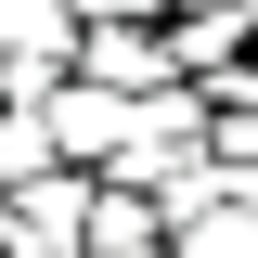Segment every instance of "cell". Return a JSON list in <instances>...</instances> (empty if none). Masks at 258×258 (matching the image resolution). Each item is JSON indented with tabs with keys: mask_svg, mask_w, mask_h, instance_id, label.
Masks as SVG:
<instances>
[{
	"mask_svg": "<svg viewBox=\"0 0 258 258\" xmlns=\"http://www.w3.org/2000/svg\"><path fill=\"white\" fill-rule=\"evenodd\" d=\"M207 129H220V103L194 91V78H168V91H142V103H129V129H116V155H103V181H129V194H155L168 168H194V155H207Z\"/></svg>",
	"mask_w": 258,
	"mask_h": 258,
	"instance_id": "cell-1",
	"label": "cell"
},
{
	"mask_svg": "<svg viewBox=\"0 0 258 258\" xmlns=\"http://www.w3.org/2000/svg\"><path fill=\"white\" fill-rule=\"evenodd\" d=\"M91 194H103V168H26V181H0V258H78L91 245Z\"/></svg>",
	"mask_w": 258,
	"mask_h": 258,
	"instance_id": "cell-2",
	"label": "cell"
},
{
	"mask_svg": "<svg viewBox=\"0 0 258 258\" xmlns=\"http://www.w3.org/2000/svg\"><path fill=\"white\" fill-rule=\"evenodd\" d=\"M78 78H103V91H168L181 78V52H168V13H103V26H78Z\"/></svg>",
	"mask_w": 258,
	"mask_h": 258,
	"instance_id": "cell-3",
	"label": "cell"
},
{
	"mask_svg": "<svg viewBox=\"0 0 258 258\" xmlns=\"http://www.w3.org/2000/svg\"><path fill=\"white\" fill-rule=\"evenodd\" d=\"M39 116H52V155H64V168H103L116 129H129V91H103V78H52Z\"/></svg>",
	"mask_w": 258,
	"mask_h": 258,
	"instance_id": "cell-4",
	"label": "cell"
},
{
	"mask_svg": "<svg viewBox=\"0 0 258 258\" xmlns=\"http://www.w3.org/2000/svg\"><path fill=\"white\" fill-rule=\"evenodd\" d=\"M168 258H258V207H245V194H220L207 220H181V232H168Z\"/></svg>",
	"mask_w": 258,
	"mask_h": 258,
	"instance_id": "cell-5",
	"label": "cell"
},
{
	"mask_svg": "<svg viewBox=\"0 0 258 258\" xmlns=\"http://www.w3.org/2000/svg\"><path fill=\"white\" fill-rule=\"evenodd\" d=\"M0 52H78V13L64 0H0Z\"/></svg>",
	"mask_w": 258,
	"mask_h": 258,
	"instance_id": "cell-6",
	"label": "cell"
},
{
	"mask_svg": "<svg viewBox=\"0 0 258 258\" xmlns=\"http://www.w3.org/2000/svg\"><path fill=\"white\" fill-rule=\"evenodd\" d=\"M78 26H103V13H168V0H64Z\"/></svg>",
	"mask_w": 258,
	"mask_h": 258,
	"instance_id": "cell-7",
	"label": "cell"
}]
</instances>
